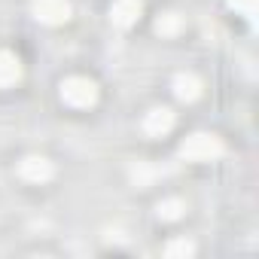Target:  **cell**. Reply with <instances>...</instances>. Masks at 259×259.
I'll return each mask as SVG.
<instances>
[{"mask_svg": "<svg viewBox=\"0 0 259 259\" xmlns=\"http://www.w3.org/2000/svg\"><path fill=\"white\" fill-rule=\"evenodd\" d=\"M180 156L189 162H210L223 156V141L213 135H192L186 138V144L180 147Z\"/></svg>", "mask_w": 259, "mask_h": 259, "instance_id": "6da1fadb", "label": "cell"}, {"mask_svg": "<svg viewBox=\"0 0 259 259\" xmlns=\"http://www.w3.org/2000/svg\"><path fill=\"white\" fill-rule=\"evenodd\" d=\"M61 98L70 107H92L98 101V85L89 76H67L61 82Z\"/></svg>", "mask_w": 259, "mask_h": 259, "instance_id": "7a4b0ae2", "label": "cell"}, {"mask_svg": "<svg viewBox=\"0 0 259 259\" xmlns=\"http://www.w3.org/2000/svg\"><path fill=\"white\" fill-rule=\"evenodd\" d=\"M34 16L43 25H64L70 19V4L67 0H34Z\"/></svg>", "mask_w": 259, "mask_h": 259, "instance_id": "3957f363", "label": "cell"}, {"mask_svg": "<svg viewBox=\"0 0 259 259\" xmlns=\"http://www.w3.org/2000/svg\"><path fill=\"white\" fill-rule=\"evenodd\" d=\"M171 128H174V113H171L168 107H156V110H150V113L144 116V132L153 135V138L168 135Z\"/></svg>", "mask_w": 259, "mask_h": 259, "instance_id": "277c9868", "label": "cell"}, {"mask_svg": "<svg viewBox=\"0 0 259 259\" xmlns=\"http://www.w3.org/2000/svg\"><path fill=\"white\" fill-rule=\"evenodd\" d=\"M19 174H22L25 180H31V183H43V180L52 177V162L43 159V156H28V159L19 165Z\"/></svg>", "mask_w": 259, "mask_h": 259, "instance_id": "5b68a950", "label": "cell"}, {"mask_svg": "<svg viewBox=\"0 0 259 259\" xmlns=\"http://www.w3.org/2000/svg\"><path fill=\"white\" fill-rule=\"evenodd\" d=\"M110 16H113V22L119 28H132L141 19V0H116Z\"/></svg>", "mask_w": 259, "mask_h": 259, "instance_id": "8992f818", "label": "cell"}, {"mask_svg": "<svg viewBox=\"0 0 259 259\" xmlns=\"http://www.w3.org/2000/svg\"><path fill=\"white\" fill-rule=\"evenodd\" d=\"M174 95H177L180 101H195V98L201 95L198 76H195V73H177V76H174Z\"/></svg>", "mask_w": 259, "mask_h": 259, "instance_id": "52a82bcc", "label": "cell"}, {"mask_svg": "<svg viewBox=\"0 0 259 259\" xmlns=\"http://www.w3.org/2000/svg\"><path fill=\"white\" fill-rule=\"evenodd\" d=\"M19 76H22L19 58L7 49H0V85H13V82H19Z\"/></svg>", "mask_w": 259, "mask_h": 259, "instance_id": "ba28073f", "label": "cell"}, {"mask_svg": "<svg viewBox=\"0 0 259 259\" xmlns=\"http://www.w3.org/2000/svg\"><path fill=\"white\" fill-rule=\"evenodd\" d=\"M180 210H183V201H177V198H171V201H162V204H159V217H162V220H177V217H180Z\"/></svg>", "mask_w": 259, "mask_h": 259, "instance_id": "9c48e42d", "label": "cell"}, {"mask_svg": "<svg viewBox=\"0 0 259 259\" xmlns=\"http://www.w3.org/2000/svg\"><path fill=\"white\" fill-rule=\"evenodd\" d=\"M156 28H159V34H174V31L180 28V16H177V13H165Z\"/></svg>", "mask_w": 259, "mask_h": 259, "instance_id": "30bf717a", "label": "cell"}, {"mask_svg": "<svg viewBox=\"0 0 259 259\" xmlns=\"http://www.w3.org/2000/svg\"><path fill=\"white\" fill-rule=\"evenodd\" d=\"M229 4L244 16H253V10H256V0H229Z\"/></svg>", "mask_w": 259, "mask_h": 259, "instance_id": "8fae6325", "label": "cell"}, {"mask_svg": "<svg viewBox=\"0 0 259 259\" xmlns=\"http://www.w3.org/2000/svg\"><path fill=\"white\" fill-rule=\"evenodd\" d=\"M165 253H168V256H174V253H192V244H189V241H174V244H168Z\"/></svg>", "mask_w": 259, "mask_h": 259, "instance_id": "7c38bea8", "label": "cell"}]
</instances>
